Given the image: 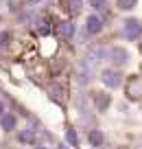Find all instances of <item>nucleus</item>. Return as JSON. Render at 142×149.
<instances>
[{
  "label": "nucleus",
  "instance_id": "3",
  "mask_svg": "<svg viewBox=\"0 0 142 149\" xmlns=\"http://www.w3.org/2000/svg\"><path fill=\"white\" fill-rule=\"evenodd\" d=\"M103 81H105V86H109V88H118V86L123 84L120 72H116V70H105V72H103Z\"/></svg>",
  "mask_w": 142,
  "mask_h": 149
},
{
  "label": "nucleus",
  "instance_id": "9",
  "mask_svg": "<svg viewBox=\"0 0 142 149\" xmlns=\"http://www.w3.org/2000/svg\"><path fill=\"white\" fill-rule=\"evenodd\" d=\"M20 140L22 143H35V130H26L20 134Z\"/></svg>",
  "mask_w": 142,
  "mask_h": 149
},
{
  "label": "nucleus",
  "instance_id": "15",
  "mask_svg": "<svg viewBox=\"0 0 142 149\" xmlns=\"http://www.w3.org/2000/svg\"><path fill=\"white\" fill-rule=\"evenodd\" d=\"M90 2H92L94 9H103V7H105V0H90Z\"/></svg>",
  "mask_w": 142,
  "mask_h": 149
},
{
  "label": "nucleus",
  "instance_id": "17",
  "mask_svg": "<svg viewBox=\"0 0 142 149\" xmlns=\"http://www.w3.org/2000/svg\"><path fill=\"white\" fill-rule=\"evenodd\" d=\"M28 2H39V0H28Z\"/></svg>",
  "mask_w": 142,
  "mask_h": 149
},
{
  "label": "nucleus",
  "instance_id": "4",
  "mask_svg": "<svg viewBox=\"0 0 142 149\" xmlns=\"http://www.w3.org/2000/svg\"><path fill=\"white\" fill-rule=\"evenodd\" d=\"M57 33H59L61 40H70V37L74 35V24L70 22V20H66V22H59V26H57Z\"/></svg>",
  "mask_w": 142,
  "mask_h": 149
},
{
  "label": "nucleus",
  "instance_id": "8",
  "mask_svg": "<svg viewBox=\"0 0 142 149\" xmlns=\"http://www.w3.org/2000/svg\"><path fill=\"white\" fill-rule=\"evenodd\" d=\"M68 13L70 15H79V13H81V0H70Z\"/></svg>",
  "mask_w": 142,
  "mask_h": 149
},
{
  "label": "nucleus",
  "instance_id": "2",
  "mask_svg": "<svg viewBox=\"0 0 142 149\" xmlns=\"http://www.w3.org/2000/svg\"><path fill=\"white\" fill-rule=\"evenodd\" d=\"M85 31L90 33V35H96V33L103 31V20L98 18V15H90L85 22Z\"/></svg>",
  "mask_w": 142,
  "mask_h": 149
},
{
  "label": "nucleus",
  "instance_id": "19",
  "mask_svg": "<svg viewBox=\"0 0 142 149\" xmlns=\"http://www.w3.org/2000/svg\"><path fill=\"white\" fill-rule=\"evenodd\" d=\"M59 149H66V147H59Z\"/></svg>",
  "mask_w": 142,
  "mask_h": 149
},
{
  "label": "nucleus",
  "instance_id": "6",
  "mask_svg": "<svg viewBox=\"0 0 142 149\" xmlns=\"http://www.w3.org/2000/svg\"><path fill=\"white\" fill-rule=\"evenodd\" d=\"M112 57H114L116 64H125V61L129 59V55L123 51V48H114V51H112Z\"/></svg>",
  "mask_w": 142,
  "mask_h": 149
},
{
  "label": "nucleus",
  "instance_id": "16",
  "mask_svg": "<svg viewBox=\"0 0 142 149\" xmlns=\"http://www.w3.org/2000/svg\"><path fill=\"white\" fill-rule=\"evenodd\" d=\"M5 116V105H2V103H0V118Z\"/></svg>",
  "mask_w": 142,
  "mask_h": 149
},
{
  "label": "nucleus",
  "instance_id": "7",
  "mask_svg": "<svg viewBox=\"0 0 142 149\" xmlns=\"http://www.w3.org/2000/svg\"><path fill=\"white\" fill-rule=\"evenodd\" d=\"M94 101L98 103V110H105L109 105V97H105L103 92H94Z\"/></svg>",
  "mask_w": 142,
  "mask_h": 149
},
{
  "label": "nucleus",
  "instance_id": "13",
  "mask_svg": "<svg viewBox=\"0 0 142 149\" xmlns=\"http://www.w3.org/2000/svg\"><path fill=\"white\" fill-rule=\"evenodd\" d=\"M66 136H68V143L72 145V147H77V145H79V140H77V132H74V130H68V134H66Z\"/></svg>",
  "mask_w": 142,
  "mask_h": 149
},
{
  "label": "nucleus",
  "instance_id": "11",
  "mask_svg": "<svg viewBox=\"0 0 142 149\" xmlns=\"http://www.w3.org/2000/svg\"><path fill=\"white\" fill-rule=\"evenodd\" d=\"M90 143H92V145H96V147H98V145L103 143V134H101L98 130H92V132H90Z\"/></svg>",
  "mask_w": 142,
  "mask_h": 149
},
{
  "label": "nucleus",
  "instance_id": "10",
  "mask_svg": "<svg viewBox=\"0 0 142 149\" xmlns=\"http://www.w3.org/2000/svg\"><path fill=\"white\" fill-rule=\"evenodd\" d=\"M13 127H15V116H11V114L2 116V130H13Z\"/></svg>",
  "mask_w": 142,
  "mask_h": 149
},
{
  "label": "nucleus",
  "instance_id": "12",
  "mask_svg": "<svg viewBox=\"0 0 142 149\" xmlns=\"http://www.w3.org/2000/svg\"><path fill=\"white\" fill-rule=\"evenodd\" d=\"M136 2H138V0H118V7H120V9H133Z\"/></svg>",
  "mask_w": 142,
  "mask_h": 149
},
{
  "label": "nucleus",
  "instance_id": "5",
  "mask_svg": "<svg viewBox=\"0 0 142 149\" xmlns=\"http://www.w3.org/2000/svg\"><path fill=\"white\" fill-rule=\"evenodd\" d=\"M127 92H129V97H131V99H138L142 94V79H138V77H136V79H131V81H129Z\"/></svg>",
  "mask_w": 142,
  "mask_h": 149
},
{
  "label": "nucleus",
  "instance_id": "18",
  "mask_svg": "<svg viewBox=\"0 0 142 149\" xmlns=\"http://www.w3.org/2000/svg\"><path fill=\"white\" fill-rule=\"evenodd\" d=\"M35 149H46V147H35Z\"/></svg>",
  "mask_w": 142,
  "mask_h": 149
},
{
  "label": "nucleus",
  "instance_id": "1",
  "mask_svg": "<svg viewBox=\"0 0 142 149\" xmlns=\"http://www.w3.org/2000/svg\"><path fill=\"white\" fill-rule=\"evenodd\" d=\"M123 31H125V37H127V40L136 42L138 37H142V22L140 20H127Z\"/></svg>",
  "mask_w": 142,
  "mask_h": 149
},
{
  "label": "nucleus",
  "instance_id": "14",
  "mask_svg": "<svg viewBox=\"0 0 142 149\" xmlns=\"http://www.w3.org/2000/svg\"><path fill=\"white\" fill-rule=\"evenodd\" d=\"M11 40V33L9 31H5V33H0V46H5L7 42Z\"/></svg>",
  "mask_w": 142,
  "mask_h": 149
}]
</instances>
